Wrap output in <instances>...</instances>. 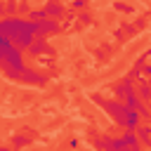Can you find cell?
<instances>
[{
  "label": "cell",
  "mask_w": 151,
  "mask_h": 151,
  "mask_svg": "<svg viewBox=\"0 0 151 151\" xmlns=\"http://www.w3.org/2000/svg\"><path fill=\"white\" fill-rule=\"evenodd\" d=\"M0 35L12 40L19 50H28L38 33H35V24L28 19H19V17H9V19H0Z\"/></svg>",
  "instance_id": "cell-1"
},
{
  "label": "cell",
  "mask_w": 151,
  "mask_h": 151,
  "mask_svg": "<svg viewBox=\"0 0 151 151\" xmlns=\"http://www.w3.org/2000/svg\"><path fill=\"white\" fill-rule=\"evenodd\" d=\"M113 151H144V146L132 130H125L120 137H113Z\"/></svg>",
  "instance_id": "cell-2"
},
{
  "label": "cell",
  "mask_w": 151,
  "mask_h": 151,
  "mask_svg": "<svg viewBox=\"0 0 151 151\" xmlns=\"http://www.w3.org/2000/svg\"><path fill=\"white\" fill-rule=\"evenodd\" d=\"M137 90H134V80L132 78H123L116 87H113V99H118V101H125V97H130V94H134Z\"/></svg>",
  "instance_id": "cell-3"
},
{
  "label": "cell",
  "mask_w": 151,
  "mask_h": 151,
  "mask_svg": "<svg viewBox=\"0 0 151 151\" xmlns=\"http://www.w3.org/2000/svg\"><path fill=\"white\" fill-rule=\"evenodd\" d=\"M125 104H127L132 111H137L142 118H151V109H149V104H146V101H142L137 92H134V94H130V97H125Z\"/></svg>",
  "instance_id": "cell-4"
},
{
  "label": "cell",
  "mask_w": 151,
  "mask_h": 151,
  "mask_svg": "<svg viewBox=\"0 0 151 151\" xmlns=\"http://www.w3.org/2000/svg\"><path fill=\"white\" fill-rule=\"evenodd\" d=\"M57 31H59L57 19H42V21L35 24V33H38V38H47V35H52V33H57Z\"/></svg>",
  "instance_id": "cell-5"
},
{
  "label": "cell",
  "mask_w": 151,
  "mask_h": 151,
  "mask_svg": "<svg viewBox=\"0 0 151 151\" xmlns=\"http://www.w3.org/2000/svg\"><path fill=\"white\" fill-rule=\"evenodd\" d=\"M21 83H31V85H45V76H40V73H35V71L26 68V71L21 73Z\"/></svg>",
  "instance_id": "cell-6"
},
{
  "label": "cell",
  "mask_w": 151,
  "mask_h": 151,
  "mask_svg": "<svg viewBox=\"0 0 151 151\" xmlns=\"http://www.w3.org/2000/svg\"><path fill=\"white\" fill-rule=\"evenodd\" d=\"M45 12H47V19H59V17L64 14V7H61L57 0H47V7H45Z\"/></svg>",
  "instance_id": "cell-7"
},
{
  "label": "cell",
  "mask_w": 151,
  "mask_h": 151,
  "mask_svg": "<svg viewBox=\"0 0 151 151\" xmlns=\"http://www.w3.org/2000/svg\"><path fill=\"white\" fill-rule=\"evenodd\" d=\"M134 134H137V139L142 142V146H151V127H149V125H139V127L134 130Z\"/></svg>",
  "instance_id": "cell-8"
},
{
  "label": "cell",
  "mask_w": 151,
  "mask_h": 151,
  "mask_svg": "<svg viewBox=\"0 0 151 151\" xmlns=\"http://www.w3.org/2000/svg\"><path fill=\"white\" fill-rule=\"evenodd\" d=\"M28 52H31V54H35V57H38V54H42V52H47V40H45V38H35V42L28 47Z\"/></svg>",
  "instance_id": "cell-9"
},
{
  "label": "cell",
  "mask_w": 151,
  "mask_h": 151,
  "mask_svg": "<svg viewBox=\"0 0 151 151\" xmlns=\"http://www.w3.org/2000/svg\"><path fill=\"white\" fill-rule=\"evenodd\" d=\"M137 94H139V99H142V101H146V104H149V99H151V87H149V83H146V80H139V90H137Z\"/></svg>",
  "instance_id": "cell-10"
},
{
  "label": "cell",
  "mask_w": 151,
  "mask_h": 151,
  "mask_svg": "<svg viewBox=\"0 0 151 151\" xmlns=\"http://www.w3.org/2000/svg\"><path fill=\"white\" fill-rule=\"evenodd\" d=\"M42 19H47V12H45V9H33V12H28V21L38 24V21H42Z\"/></svg>",
  "instance_id": "cell-11"
},
{
  "label": "cell",
  "mask_w": 151,
  "mask_h": 151,
  "mask_svg": "<svg viewBox=\"0 0 151 151\" xmlns=\"http://www.w3.org/2000/svg\"><path fill=\"white\" fill-rule=\"evenodd\" d=\"M28 144V137H14V146H26Z\"/></svg>",
  "instance_id": "cell-12"
},
{
  "label": "cell",
  "mask_w": 151,
  "mask_h": 151,
  "mask_svg": "<svg viewBox=\"0 0 151 151\" xmlns=\"http://www.w3.org/2000/svg\"><path fill=\"white\" fill-rule=\"evenodd\" d=\"M71 7H73V9H83V7H85V0H73Z\"/></svg>",
  "instance_id": "cell-13"
},
{
  "label": "cell",
  "mask_w": 151,
  "mask_h": 151,
  "mask_svg": "<svg viewBox=\"0 0 151 151\" xmlns=\"http://www.w3.org/2000/svg\"><path fill=\"white\" fill-rule=\"evenodd\" d=\"M116 7H118V9H120V12H132V9H130V7H127V5H120V2H118V5H116Z\"/></svg>",
  "instance_id": "cell-14"
},
{
  "label": "cell",
  "mask_w": 151,
  "mask_h": 151,
  "mask_svg": "<svg viewBox=\"0 0 151 151\" xmlns=\"http://www.w3.org/2000/svg\"><path fill=\"white\" fill-rule=\"evenodd\" d=\"M5 9H7V7H2V5H0V17H2V14H5Z\"/></svg>",
  "instance_id": "cell-15"
},
{
  "label": "cell",
  "mask_w": 151,
  "mask_h": 151,
  "mask_svg": "<svg viewBox=\"0 0 151 151\" xmlns=\"http://www.w3.org/2000/svg\"><path fill=\"white\" fill-rule=\"evenodd\" d=\"M0 151H12V149H7V146H0Z\"/></svg>",
  "instance_id": "cell-16"
},
{
  "label": "cell",
  "mask_w": 151,
  "mask_h": 151,
  "mask_svg": "<svg viewBox=\"0 0 151 151\" xmlns=\"http://www.w3.org/2000/svg\"><path fill=\"white\" fill-rule=\"evenodd\" d=\"M146 83H149V87H151V78H149V80H146Z\"/></svg>",
  "instance_id": "cell-17"
},
{
  "label": "cell",
  "mask_w": 151,
  "mask_h": 151,
  "mask_svg": "<svg viewBox=\"0 0 151 151\" xmlns=\"http://www.w3.org/2000/svg\"><path fill=\"white\" fill-rule=\"evenodd\" d=\"M149 106H151V99H149Z\"/></svg>",
  "instance_id": "cell-18"
},
{
  "label": "cell",
  "mask_w": 151,
  "mask_h": 151,
  "mask_svg": "<svg viewBox=\"0 0 151 151\" xmlns=\"http://www.w3.org/2000/svg\"><path fill=\"white\" fill-rule=\"evenodd\" d=\"M0 38H2V35H0Z\"/></svg>",
  "instance_id": "cell-19"
}]
</instances>
